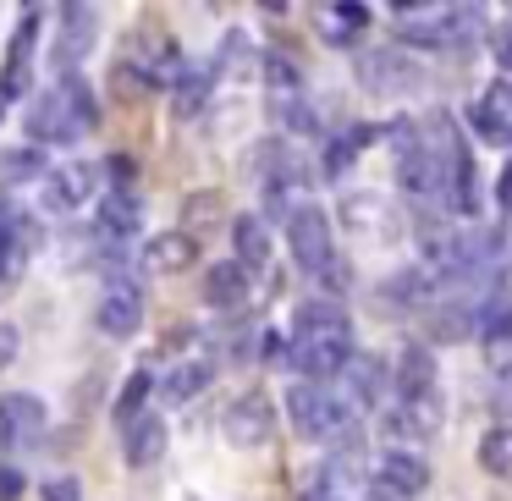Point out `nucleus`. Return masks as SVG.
I'll use <instances>...</instances> for the list:
<instances>
[{
    "instance_id": "41",
    "label": "nucleus",
    "mask_w": 512,
    "mask_h": 501,
    "mask_svg": "<svg viewBox=\"0 0 512 501\" xmlns=\"http://www.w3.org/2000/svg\"><path fill=\"white\" fill-rule=\"evenodd\" d=\"M496 199H501V210H512V160H507V171L496 177Z\"/></svg>"
},
{
    "instance_id": "21",
    "label": "nucleus",
    "mask_w": 512,
    "mask_h": 501,
    "mask_svg": "<svg viewBox=\"0 0 512 501\" xmlns=\"http://www.w3.org/2000/svg\"><path fill=\"white\" fill-rule=\"evenodd\" d=\"M369 17L375 12H369L364 0H336V6H325V12L314 17V34H320L325 45H353V39L369 28Z\"/></svg>"
},
{
    "instance_id": "9",
    "label": "nucleus",
    "mask_w": 512,
    "mask_h": 501,
    "mask_svg": "<svg viewBox=\"0 0 512 501\" xmlns=\"http://www.w3.org/2000/svg\"><path fill=\"white\" fill-rule=\"evenodd\" d=\"M391 28H397V45L402 50H446V6L435 0H402L391 6Z\"/></svg>"
},
{
    "instance_id": "27",
    "label": "nucleus",
    "mask_w": 512,
    "mask_h": 501,
    "mask_svg": "<svg viewBox=\"0 0 512 501\" xmlns=\"http://www.w3.org/2000/svg\"><path fill=\"white\" fill-rule=\"evenodd\" d=\"M210 83H215L210 67H188V72H182L177 89H171V116H177V122H193V116L210 105Z\"/></svg>"
},
{
    "instance_id": "38",
    "label": "nucleus",
    "mask_w": 512,
    "mask_h": 501,
    "mask_svg": "<svg viewBox=\"0 0 512 501\" xmlns=\"http://www.w3.org/2000/svg\"><path fill=\"white\" fill-rule=\"evenodd\" d=\"M490 45H496V56H501V72H512V23H501L496 34H490Z\"/></svg>"
},
{
    "instance_id": "31",
    "label": "nucleus",
    "mask_w": 512,
    "mask_h": 501,
    "mask_svg": "<svg viewBox=\"0 0 512 501\" xmlns=\"http://www.w3.org/2000/svg\"><path fill=\"white\" fill-rule=\"evenodd\" d=\"M479 468L496 479H512V424H496V430L479 435Z\"/></svg>"
},
{
    "instance_id": "17",
    "label": "nucleus",
    "mask_w": 512,
    "mask_h": 501,
    "mask_svg": "<svg viewBox=\"0 0 512 501\" xmlns=\"http://www.w3.org/2000/svg\"><path fill=\"white\" fill-rule=\"evenodd\" d=\"M342 380H347L342 397L353 402V413H358V408H375V402H386V391H391V369L380 364L375 353H353V358H347V369H342Z\"/></svg>"
},
{
    "instance_id": "25",
    "label": "nucleus",
    "mask_w": 512,
    "mask_h": 501,
    "mask_svg": "<svg viewBox=\"0 0 512 501\" xmlns=\"http://www.w3.org/2000/svg\"><path fill=\"white\" fill-rule=\"evenodd\" d=\"M210 380H215L210 358H182V364L166 369V375H155V386H160V397H166V402H188V397H199Z\"/></svg>"
},
{
    "instance_id": "43",
    "label": "nucleus",
    "mask_w": 512,
    "mask_h": 501,
    "mask_svg": "<svg viewBox=\"0 0 512 501\" xmlns=\"http://www.w3.org/2000/svg\"><path fill=\"white\" fill-rule=\"evenodd\" d=\"M6 446H12V430H6V413H0V452H6Z\"/></svg>"
},
{
    "instance_id": "37",
    "label": "nucleus",
    "mask_w": 512,
    "mask_h": 501,
    "mask_svg": "<svg viewBox=\"0 0 512 501\" xmlns=\"http://www.w3.org/2000/svg\"><path fill=\"white\" fill-rule=\"evenodd\" d=\"M45 501H83V485L72 474H61V479H50V485H45Z\"/></svg>"
},
{
    "instance_id": "20",
    "label": "nucleus",
    "mask_w": 512,
    "mask_h": 501,
    "mask_svg": "<svg viewBox=\"0 0 512 501\" xmlns=\"http://www.w3.org/2000/svg\"><path fill=\"white\" fill-rule=\"evenodd\" d=\"M193 259H199V237L193 232H160L144 243V270H155V276H177V270H188Z\"/></svg>"
},
{
    "instance_id": "36",
    "label": "nucleus",
    "mask_w": 512,
    "mask_h": 501,
    "mask_svg": "<svg viewBox=\"0 0 512 501\" xmlns=\"http://www.w3.org/2000/svg\"><path fill=\"white\" fill-rule=\"evenodd\" d=\"M17 353H23V336H17L12 320H0V369H12Z\"/></svg>"
},
{
    "instance_id": "11",
    "label": "nucleus",
    "mask_w": 512,
    "mask_h": 501,
    "mask_svg": "<svg viewBox=\"0 0 512 501\" xmlns=\"http://www.w3.org/2000/svg\"><path fill=\"white\" fill-rule=\"evenodd\" d=\"M287 243H292V259H298L303 270H320L325 259L336 254V243H331V215L320 210V204H303L298 215L287 221Z\"/></svg>"
},
{
    "instance_id": "1",
    "label": "nucleus",
    "mask_w": 512,
    "mask_h": 501,
    "mask_svg": "<svg viewBox=\"0 0 512 501\" xmlns=\"http://www.w3.org/2000/svg\"><path fill=\"white\" fill-rule=\"evenodd\" d=\"M100 122V105H94V89L72 72V78H61L56 89L34 94V105H28L23 127L34 144H78L89 127Z\"/></svg>"
},
{
    "instance_id": "19",
    "label": "nucleus",
    "mask_w": 512,
    "mask_h": 501,
    "mask_svg": "<svg viewBox=\"0 0 512 501\" xmlns=\"http://www.w3.org/2000/svg\"><path fill=\"white\" fill-rule=\"evenodd\" d=\"M122 452H127V468H155L166 457V419L160 413H138L122 430Z\"/></svg>"
},
{
    "instance_id": "8",
    "label": "nucleus",
    "mask_w": 512,
    "mask_h": 501,
    "mask_svg": "<svg viewBox=\"0 0 512 501\" xmlns=\"http://www.w3.org/2000/svg\"><path fill=\"white\" fill-rule=\"evenodd\" d=\"M270 430H276V402H270L265 391H243V397H237L232 408L221 413V435L237 446V452H254V446H265Z\"/></svg>"
},
{
    "instance_id": "29",
    "label": "nucleus",
    "mask_w": 512,
    "mask_h": 501,
    "mask_svg": "<svg viewBox=\"0 0 512 501\" xmlns=\"http://www.w3.org/2000/svg\"><path fill=\"white\" fill-rule=\"evenodd\" d=\"M430 298H435V281L419 265L386 276V287H380V303H397V309H413V303H430Z\"/></svg>"
},
{
    "instance_id": "13",
    "label": "nucleus",
    "mask_w": 512,
    "mask_h": 501,
    "mask_svg": "<svg viewBox=\"0 0 512 501\" xmlns=\"http://www.w3.org/2000/svg\"><path fill=\"white\" fill-rule=\"evenodd\" d=\"M479 353H485L490 375H512V298L496 287V303L479 314Z\"/></svg>"
},
{
    "instance_id": "33",
    "label": "nucleus",
    "mask_w": 512,
    "mask_h": 501,
    "mask_svg": "<svg viewBox=\"0 0 512 501\" xmlns=\"http://www.w3.org/2000/svg\"><path fill=\"white\" fill-rule=\"evenodd\" d=\"M28 177H45V155L39 149H0V188L28 182Z\"/></svg>"
},
{
    "instance_id": "22",
    "label": "nucleus",
    "mask_w": 512,
    "mask_h": 501,
    "mask_svg": "<svg viewBox=\"0 0 512 501\" xmlns=\"http://www.w3.org/2000/svg\"><path fill=\"white\" fill-rule=\"evenodd\" d=\"M309 204V182H303V171H281V177H265V210H259V221H292V215Z\"/></svg>"
},
{
    "instance_id": "30",
    "label": "nucleus",
    "mask_w": 512,
    "mask_h": 501,
    "mask_svg": "<svg viewBox=\"0 0 512 501\" xmlns=\"http://www.w3.org/2000/svg\"><path fill=\"white\" fill-rule=\"evenodd\" d=\"M424 336H430V342H441V347L468 342V336H474V314H468L463 303H446V309H435V314H430Z\"/></svg>"
},
{
    "instance_id": "10",
    "label": "nucleus",
    "mask_w": 512,
    "mask_h": 501,
    "mask_svg": "<svg viewBox=\"0 0 512 501\" xmlns=\"http://www.w3.org/2000/svg\"><path fill=\"white\" fill-rule=\"evenodd\" d=\"M94 39H100V12L94 6H61V34L50 45V61L61 67V78L78 72V61L94 50Z\"/></svg>"
},
{
    "instance_id": "40",
    "label": "nucleus",
    "mask_w": 512,
    "mask_h": 501,
    "mask_svg": "<svg viewBox=\"0 0 512 501\" xmlns=\"http://www.w3.org/2000/svg\"><path fill=\"white\" fill-rule=\"evenodd\" d=\"M17 259H23V254H17V248L6 243V237H0V287H12V270H17Z\"/></svg>"
},
{
    "instance_id": "35",
    "label": "nucleus",
    "mask_w": 512,
    "mask_h": 501,
    "mask_svg": "<svg viewBox=\"0 0 512 501\" xmlns=\"http://www.w3.org/2000/svg\"><path fill=\"white\" fill-rule=\"evenodd\" d=\"M314 281H320V287H325V298L336 303V298H342L347 287H353V265H347L342 254H331V259H325L320 270H314Z\"/></svg>"
},
{
    "instance_id": "14",
    "label": "nucleus",
    "mask_w": 512,
    "mask_h": 501,
    "mask_svg": "<svg viewBox=\"0 0 512 501\" xmlns=\"http://www.w3.org/2000/svg\"><path fill=\"white\" fill-rule=\"evenodd\" d=\"M94 325H100L111 342L138 336V325H144V292H138L133 281H111L105 298H100V309H94Z\"/></svg>"
},
{
    "instance_id": "12",
    "label": "nucleus",
    "mask_w": 512,
    "mask_h": 501,
    "mask_svg": "<svg viewBox=\"0 0 512 501\" xmlns=\"http://www.w3.org/2000/svg\"><path fill=\"white\" fill-rule=\"evenodd\" d=\"M100 188V171L89 166V160H72V166H56L45 171V188H39V204H45L50 215H72L89 204V193Z\"/></svg>"
},
{
    "instance_id": "39",
    "label": "nucleus",
    "mask_w": 512,
    "mask_h": 501,
    "mask_svg": "<svg viewBox=\"0 0 512 501\" xmlns=\"http://www.w3.org/2000/svg\"><path fill=\"white\" fill-rule=\"evenodd\" d=\"M17 496H23V474L6 463V468H0V501H17Z\"/></svg>"
},
{
    "instance_id": "32",
    "label": "nucleus",
    "mask_w": 512,
    "mask_h": 501,
    "mask_svg": "<svg viewBox=\"0 0 512 501\" xmlns=\"http://www.w3.org/2000/svg\"><path fill=\"white\" fill-rule=\"evenodd\" d=\"M149 391H155V369H133V380H127V386L116 391V408H111L122 430L138 419V413H144V397H149Z\"/></svg>"
},
{
    "instance_id": "44",
    "label": "nucleus",
    "mask_w": 512,
    "mask_h": 501,
    "mask_svg": "<svg viewBox=\"0 0 512 501\" xmlns=\"http://www.w3.org/2000/svg\"><path fill=\"white\" fill-rule=\"evenodd\" d=\"M303 501H331V496H325V490H303Z\"/></svg>"
},
{
    "instance_id": "2",
    "label": "nucleus",
    "mask_w": 512,
    "mask_h": 501,
    "mask_svg": "<svg viewBox=\"0 0 512 501\" xmlns=\"http://www.w3.org/2000/svg\"><path fill=\"white\" fill-rule=\"evenodd\" d=\"M281 353H287V369H298V380L331 386V380H342L347 358H353V331H347V325H314V331H292V342L281 347Z\"/></svg>"
},
{
    "instance_id": "26",
    "label": "nucleus",
    "mask_w": 512,
    "mask_h": 501,
    "mask_svg": "<svg viewBox=\"0 0 512 501\" xmlns=\"http://www.w3.org/2000/svg\"><path fill=\"white\" fill-rule=\"evenodd\" d=\"M232 243H237V265L243 270H265L270 265V226L259 221V215H237Z\"/></svg>"
},
{
    "instance_id": "24",
    "label": "nucleus",
    "mask_w": 512,
    "mask_h": 501,
    "mask_svg": "<svg viewBox=\"0 0 512 501\" xmlns=\"http://www.w3.org/2000/svg\"><path fill=\"white\" fill-rule=\"evenodd\" d=\"M0 413H6L12 446H34L39 435H45V402L28 397V391H12V397H0Z\"/></svg>"
},
{
    "instance_id": "18",
    "label": "nucleus",
    "mask_w": 512,
    "mask_h": 501,
    "mask_svg": "<svg viewBox=\"0 0 512 501\" xmlns=\"http://www.w3.org/2000/svg\"><path fill=\"white\" fill-rule=\"evenodd\" d=\"M375 485H386V490H397V496H419L424 485H430V463H424L419 452H380L375 457Z\"/></svg>"
},
{
    "instance_id": "5",
    "label": "nucleus",
    "mask_w": 512,
    "mask_h": 501,
    "mask_svg": "<svg viewBox=\"0 0 512 501\" xmlns=\"http://www.w3.org/2000/svg\"><path fill=\"white\" fill-rule=\"evenodd\" d=\"M353 67H358V83H364L375 100H408V94L424 89V67L402 45H375V50H364Z\"/></svg>"
},
{
    "instance_id": "15",
    "label": "nucleus",
    "mask_w": 512,
    "mask_h": 501,
    "mask_svg": "<svg viewBox=\"0 0 512 501\" xmlns=\"http://www.w3.org/2000/svg\"><path fill=\"white\" fill-rule=\"evenodd\" d=\"M138 221H144V204H138V193H100L94 199V237H100L105 248H122L127 237H138Z\"/></svg>"
},
{
    "instance_id": "4",
    "label": "nucleus",
    "mask_w": 512,
    "mask_h": 501,
    "mask_svg": "<svg viewBox=\"0 0 512 501\" xmlns=\"http://www.w3.org/2000/svg\"><path fill=\"white\" fill-rule=\"evenodd\" d=\"M441 391H413V397H397L386 413H380V435H386L391 452H419L424 441L441 435Z\"/></svg>"
},
{
    "instance_id": "7",
    "label": "nucleus",
    "mask_w": 512,
    "mask_h": 501,
    "mask_svg": "<svg viewBox=\"0 0 512 501\" xmlns=\"http://www.w3.org/2000/svg\"><path fill=\"white\" fill-rule=\"evenodd\" d=\"M364 474H369L364 435H358V430H342V435H336V446H331V457H325L320 485H314V490H325L331 501H364V490H369Z\"/></svg>"
},
{
    "instance_id": "42",
    "label": "nucleus",
    "mask_w": 512,
    "mask_h": 501,
    "mask_svg": "<svg viewBox=\"0 0 512 501\" xmlns=\"http://www.w3.org/2000/svg\"><path fill=\"white\" fill-rule=\"evenodd\" d=\"M364 501H408V496H397V490H386V485H369Z\"/></svg>"
},
{
    "instance_id": "6",
    "label": "nucleus",
    "mask_w": 512,
    "mask_h": 501,
    "mask_svg": "<svg viewBox=\"0 0 512 501\" xmlns=\"http://www.w3.org/2000/svg\"><path fill=\"white\" fill-rule=\"evenodd\" d=\"M336 221H342L347 237H358V243H397V232H402L397 204L375 188H347L342 199H336Z\"/></svg>"
},
{
    "instance_id": "23",
    "label": "nucleus",
    "mask_w": 512,
    "mask_h": 501,
    "mask_svg": "<svg viewBox=\"0 0 512 501\" xmlns=\"http://www.w3.org/2000/svg\"><path fill=\"white\" fill-rule=\"evenodd\" d=\"M204 303L210 309H243L248 303V270L237 259H221V265L204 270Z\"/></svg>"
},
{
    "instance_id": "28",
    "label": "nucleus",
    "mask_w": 512,
    "mask_h": 501,
    "mask_svg": "<svg viewBox=\"0 0 512 501\" xmlns=\"http://www.w3.org/2000/svg\"><path fill=\"white\" fill-rule=\"evenodd\" d=\"M391 386H397V397H413V391H435L430 347H402L397 369H391Z\"/></svg>"
},
{
    "instance_id": "34",
    "label": "nucleus",
    "mask_w": 512,
    "mask_h": 501,
    "mask_svg": "<svg viewBox=\"0 0 512 501\" xmlns=\"http://www.w3.org/2000/svg\"><path fill=\"white\" fill-rule=\"evenodd\" d=\"M314 325H347L342 303H331V298H309V303H298V314H292V331H314Z\"/></svg>"
},
{
    "instance_id": "3",
    "label": "nucleus",
    "mask_w": 512,
    "mask_h": 501,
    "mask_svg": "<svg viewBox=\"0 0 512 501\" xmlns=\"http://www.w3.org/2000/svg\"><path fill=\"white\" fill-rule=\"evenodd\" d=\"M287 413L298 424V435H309V441H336L353 424V402L331 386H314V380H292L287 386Z\"/></svg>"
},
{
    "instance_id": "16",
    "label": "nucleus",
    "mask_w": 512,
    "mask_h": 501,
    "mask_svg": "<svg viewBox=\"0 0 512 501\" xmlns=\"http://www.w3.org/2000/svg\"><path fill=\"white\" fill-rule=\"evenodd\" d=\"M468 122H474V133L485 138V144H512V72H501V78L479 94Z\"/></svg>"
},
{
    "instance_id": "45",
    "label": "nucleus",
    "mask_w": 512,
    "mask_h": 501,
    "mask_svg": "<svg viewBox=\"0 0 512 501\" xmlns=\"http://www.w3.org/2000/svg\"><path fill=\"white\" fill-rule=\"evenodd\" d=\"M0 116H6V94H0Z\"/></svg>"
}]
</instances>
